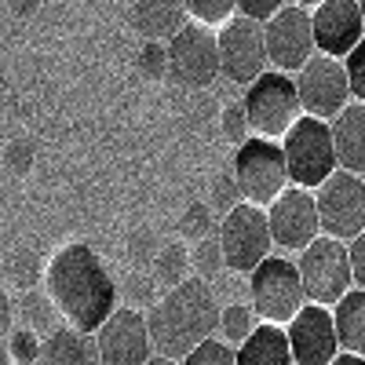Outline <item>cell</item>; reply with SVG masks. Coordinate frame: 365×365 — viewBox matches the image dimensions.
Segmentation results:
<instances>
[{"label":"cell","mask_w":365,"mask_h":365,"mask_svg":"<svg viewBox=\"0 0 365 365\" xmlns=\"http://www.w3.org/2000/svg\"><path fill=\"white\" fill-rule=\"evenodd\" d=\"M329 365H365V354H347V351H340Z\"/></svg>","instance_id":"cell-40"},{"label":"cell","mask_w":365,"mask_h":365,"mask_svg":"<svg viewBox=\"0 0 365 365\" xmlns=\"http://www.w3.org/2000/svg\"><path fill=\"white\" fill-rule=\"evenodd\" d=\"M179 365H237V347H230L220 336H212V340L197 344Z\"/></svg>","instance_id":"cell-32"},{"label":"cell","mask_w":365,"mask_h":365,"mask_svg":"<svg viewBox=\"0 0 365 365\" xmlns=\"http://www.w3.org/2000/svg\"><path fill=\"white\" fill-rule=\"evenodd\" d=\"M285 4H289V0H237V15L256 19V22H267V19L278 15Z\"/></svg>","instance_id":"cell-37"},{"label":"cell","mask_w":365,"mask_h":365,"mask_svg":"<svg viewBox=\"0 0 365 365\" xmlns=\"http://www.w3.org/2000/svg\"><path fill=\"white\" fill-rule=\"evenodd\" d=\"M190 270L197 274V278H205V282H216V278H223V274H227V256H223V245H220V230L201 237V241H194V249H190Z\"/></svg>","instance_id":"cell-27"},{"label":"cell","mask_w":365,"mask_h":365,"mask_svg":"<svg viewBox=\"0 0 365 365\" xmlns=\"http://www.w3.org/2000/svg\"><path fill=\"white\" fill-rule=\"evenodd\" d=\"M347 256H351V274H354V289H365V230L347 241Z\"/></svg>","instance_id":"cell-38"},{"label":"cell","mask_w":365,"mask_h":365,"mask_svg":"<svg viewBox=\"0 0 365 365\" xmlns=\"http://www.w3.org/2000/svg\"><path fill=\"white\" fill-rule=\"evenodd\" d=\"M96 344L103 365H146L158 354L154 340H150L146 311H132V307H117L96 329Z\"/></svg>","instance_id":"cell-15"},{"label":"cell","mask_w":365,"mask_h":365,"mask_svg":"<svg viewBox=\"0 0 365 365\" xmlns=\"http://www.w3.org/2000/svg\"><path fill=\"white\" fill-rule=\"evenodd\" d=\"M237 365H296L285 325L259 322L252 336L237 347Z\"/></svg>","instance_id":"cell-21"},{"label":"cell","mask_w":365,"mask_h":365,"mask_svg":"<svg viewBox=\"0 0 365 365\" xmlns=\"http://www.w3.org/2000/svg\"><path fill=\"white\" fill-rule=\"evenodd\" d=\"M282 150H285V168H289V182H292V187L318 190L322 182L340 168L329 120H318V117H307V113H303L296 125L285 132Z\"/></svg>","instance_id":"cell-4"},{"label":"cell","mask_w":365,"mask_h":365,"mask_svg":"<svg viewBox=\"0 0 365 365\" xmlns=\"http://www.w3.org/2000/svg\"><path fill=\"white\" fill-rule=\"evenodd\" d=\"M220 245H223V256H227V270L249 278V274L274 252L267 208H259L252 201H241L237 208H230L220 220Z\"/></svg>","instance_id":"cell-8"},{"label":"cell","mask_w":365,"mask_h":365,"mask_svg":"<svg viewBox=\"0 0 365 365\" xmlns=\"http://www.w3.org/2000/svg\"><path fill=\"white\" fill-rule=\"evenodd\" d=\"M241 201H245V197H241V190H237V179H234V172L227 175V172H220L216 175V182H212V212H223V216H227V212L230 208H237Z\"/></svg>","instance_id":"cell-34"},{"label":"cell","mask_w":365,"mask_h":365,"mask_svg":"<svg viewBox=\"0 0 365 365\" xmlns=\"http://www.w3.org/2000/svg\"><path fill=\"white\" fill-rule=\"evenodd\" d=\"M44 289L55 299V307L63 311L66 325L84 332H96L120 307L113 274L88 241H70L48 259Z\"/></svg>","instance_id":"cell-1"},{"label":"cell","mask_w":365,"mask_h":365,"mask_svg":"<svg viewBox=\"0 0 365 365\" xmlns=\"http://www.w3.org/2000/svg\"><path fill=\"white\" fill-rule=\"evenodd\" d=\"M168 73L182 88H208L220 77V41L216 29L201 22H187L179 34L168 41Z\"/></svg>","instance_id":"cell-12"},{"label":"cell","mask_w":365,"mask_h":365,"mask_svg":"<svg viewBox=\"0 0 365 365\" xmlns=\"http://www.w3.org/2000/svg\"><path fill=\"white\" fill-rule=\"evenodd\" d=\"M311 26H314L318 51L332 55V58H347L354 51V44L365 37L358 0H322L311 11Z\"/></svg>","instance_id":"cell-17"},{"label":"cell","mask_w":365,"mask_h":365,"mask_svg":"<svg viewBox=\"0 0 365 365\" xmlns=\"http://www.w3.org/2000/svg\"><path fill=\"white\" fill-rule=\"evenodd\" d=\"M259 325V314L252 311V303H223L220 314V340H227L230 347H241Z\"/></svg>","instance_id":"cell-26"},{"label":"cell","mask_w":365,"mask_h":365,"mask_svg":"<svg viewBox=\"0 0 365 365\" xmlns=\"http://www.w3.org/2000/svg\"><path fill=\"white\" fill-rule=\"evenodd\" d=\"M249 303H252V311L259 314V322L289 325L299 314L303 303H307V296H303L299 267L289 256H274L270 252L249 274Z\"/></svg>","instance_id":"cell-6"},{"label":"cell","mask_w":365,"mask_h":365,"mask_svg":"<svg viewBox=\"0 0 365 365\" xmlns=\"http://www.w3.org/2000/svg\"><path fill=\"white\" fill-rule=\"evenodd\" d=\"M270 220V237L282 252H303L314 237H322V220H318V201L314 190L307 187H289L278 194V201L267 205Z\"/></svg>","instance_id":"cell-14"},{"label":"cell","mask_w":365,"mask_h":365,"mask_svg":"<svg viewBox=\"0 0 365 365\" xmlns=\"http://www.w3.org/2000/svg\"><path fill=\"white\" fill-rule=\"evenodd\" d=\"M220 314H223V303L216 289H212V282L190 274L182 285L165 289L154 307L146 311L154 351L182 361L197 344L220 336Z\"/></svg>","instance_id":"cell-2"},{"label":"cell","mask_w":365,"mask_h":365,"mask_svg":"<svg viewBox=\"0 0 365 365\" xmlns=\"http://www.w3.org/2000/svg\"><path fill=\"white\" fill-rule=\"evenodd\" d=\"M220 125H223V135H227L234 146H241V143H245V139L252 135L249 117H245V106H241V103H234V106H227V110H223Z\"/></svg>","instance_id":"cell-36"},{"label":"cell","mask_w":365,"mask_h":365,"mask_svg":"<svg viewBox=\"0 0 365 365\" xmlns=\"http://www.w3.org/2000/svg\"><path fill=\"white\" fill-rule=\"evenodd\" d=\"M296 91H299V106L307 117L318 120H332L340 110H347L354 103L351 96V81H347V66L344 58H332V55H311L307 66H299L292 73Z\"/></svg>","instance_id":"cell-9"},{"label":"cell","mask_w":365,"mask_h":365,"mask_svg":"<svg viewBox=\"0 0 365 365\" xmlns=\"http://www.w3.org/2000/svg\"><path fill=\"white\" fill-rule=\"evenodd\" d=\"M314 201H318V220H322L325 237L351 241L365 230V179L361 175L336 168L314 190Z\"/></svg>","instance_id":"cell-11"},{"label":"cell","mask_w":365,"mask_h":365,"mask_svg":"<svg viewBox=\"0 0 365 365\" xmlns=\"http://www.w3.org/2000/svg\"><path fill=\"white\" fill-rule=\"evenodd\" d=\"M146 365H179V361H175V358H165V354H154Z\"/></svg>","instance_id":"cell-42"},{"label":"cell","mask_w":365,"mask_h":365,"mask_svg":"<svg viewBox=\"0 0 365 365\" xmlns=\"http://www.w3.org/2000/svg\"><path fill=\"white\" fill-rule=\"evenodd\" d=\"M263 37H267L270 70L296 73L299 66H307L311 55H318L314 26H311V11H307V8L285 4L274 19L263 22Z\"/></svg>","instance_id":"cell-13"},{"label":"cell","mask_w":365,"mask_h":365,"mask_svg":"<svg viewBox=\"0 0 365 365\" xmlns=\"http://www.w3.org/2000/svg\"><path fill=\"white\" fill-rule=\"evenodd\" d=\"M332 146H336V165L344 172L365 175V103H351L329 120Z\"/></svg>","instance_id":"cell-19"},{"label":"cell","mask_w":365,"mask_h":365,"mask_svg":"<svg viewBox=\"0 0 365 365\" xmlns=\"http://www.w3.org/2000/svg\"><path fill=\"white\" fill-rule=\"evenodd\" d=\"M15 307H19V322H22L26 329L41 332V336H48V332H55L58 325L66 322L63 311L55 307V299L48 296V289H29V292H22Z\"/></svg>","instance_id":"cell-23"},{"label":"cell","mask_w":365,"mask_h":365,"mask_svg":"<svg viewBox=\"0 0 365 365\" xmlns=\"http://www.w3.org/2000/svg\"><path fill=\"white\" fill-rule=\"evenodd\" d=\"M237 15V0H187V19L208 29H220Z\"/></svg>","instance_id":"cell-30"},{"label":"cell","mask_w":365,"mask_h":365,"mask_svg":"<svg viewBox=\"0 0 365 365\" xmlns=\"http://www.w3.org/2000/svg\"><path fill=\"white\" fill-rule=\"evenodd\" d=\"M241 106H245L252 135L278 139V143L285 139V132L303 117L296 81H292V73H282V70H267L263 77H256L245 88Z\"/></svg>","instance_id":"cell-3"},{"label":"cell","mask_w":365,"mask_h":365,"mask_svg":"<svg viewBox=\"0 0 365 365\" xmlns=\"http://www.w3.org/2000/svg\"><path fill=\"white\" fill-rule=\"evenodd\" d=\"M117 292H120V307H132V311H150L158 303V282H154V274L128 270V278L117 285Z\"/></svg>","instance_id":"cell-28"},{"label":"cell","mask_w":365,"mask_h":365,"mask_svg":"<svg viewBox=\"0 0 365 365\" xmlns=\"http://www.w3.org/2000/svg\"><path fill=\"white\" fill-rule=\"evenodd\" d=\"M358 8H361V22H365V0H358Z\"/></svg>","instance_id":"cell-44"},{"label":"cell","mask_w":365,"mask_h":365,"mask_svg":"<svg viewBox=\"0 0 365 365\" xmlns=\"http://www.w3.org/2000/svg\"><path fill=\"white\" fill-rule=\"evenodd\" d=\"M332 322H336L340 351L365 354V289H351L336 307H332Z\"/></svg>","instance_id":"cell-22"},{"label":"cell","mask_w":365,"mask_h":365,"mask_svg":"<svg viewBox=\"0 0 365 365\" xmlns=\"http://www.w3.org/2000/svg\"><path fill=\"white\" fill-rule=\"evenodd\" d=\"M289 4H296V8H307V11H314L322 0H289Z\"/></svg>","instance_id":"cell-43"},{"label":"cell","mask_w":365,"mask_h":365,"mask_svg":"<svg viewBox=\"0 0 365 365\" xmlns=\"http://www.w3.org/2000/svg\"><path fill=\"white\" fill-rule=\"evenodd\" d=\"M150 274H154V282L158 289H175L190 278V249H187V241H165L154 267H150Z\"/></svg>","instance_id":"cell-25"},{"label":"cell","mask_w":365,"mask_h":365,"mask_svg":"<svg viewBox=\"0 0 365 365\" xmlns=\"http://www.w3.org/2000/svg\"><path fill=\"white\" fill-rule=\"evenodd\" d=\"M216 230H220V223H216V212H212L208 201H194L179 220V237L182 241H201V237L216 234Z\"/></svg>","instance_id":"cell-29"},{"label":"cell","mask_w":365,"mask_h":365,"mask_svg":"<svg viewBox=\"0 0 365 365\" xmlns=\"http://www.w3.org/2000/svg\"><path fill=\"white\" fill-rule=\"evenodd\" d=\"M347 66V81H351V96L354 103H365V37L354 44V51L344 58Z\"/></svg>","instance_id":"cell-35"},{"label":"cell","mask_w":365,"mask_h":365,"mask_svg":"<svg viewBox=\"0 0 365 365\" xmlns=\"http://www.w3.org/2000/svg\"><path fill=\"white\" fill-rule=\"evenodd\" d=\"M234 179L237 190L245 201L267 208L278 201L282 190H289V168H285V150L278 139H263V135H249L237 146L234 154Z\"/></svg>","instance_id":"cell-5"},{"label":"cell","mask_w":365,"mask_h":365,"mask_svg":"<svg viewBox=\"0 0 365 365\" xmlns=\"http://www.w3.org/2000/svg\"><path fill=\"white\" fill-rule=\"evenodd\" d=\"M11 329H15V299H11V289L0 282V340H8Z\"/></svg>","instance_id":"cell-39"},{"label":"cell","mask_w":365,"mask_h":365,"mask_svg":"<svg viewBox=\"0 0 365 365\" xmlns=\"http://www.w3.org/2000/svg\"><path fill=\"white\" fill-rule=\"evenodd\" d=\"M41 278H44V263L34 249H15V252L4 256V263H0V282L15 292L41 289Z\"/></svg>","instance_id":"cell-24"},{"label":"cell","mask_w":365,"mask_h":365,"mask_svg":"<svg viewBox=\"0 0 365 365\" xmlns=\"http://www.w3.org/2000/svg\"><path fill=\"white\" fill-rule=\"evenodd\" d=\"M361 179H365V175H361Z\"/></svg>","instance_id":"cell-45"},{"label":"cell","mask_w":365,"mask_h":365,"mask_svg":"<svg viewBox=\"0 0 365 365\" xmlns=\"http://www.w3.org/2000/svg\"><path fill=\"white\" fill-rule=\"evenodd\" d=\"M289 347L296 365H329L340 354L336 344V322H332V307L322 303H303L299 314L285 325Z\"/></svg>","instance_id":"cell-16"},{"label":"cell","mask_w":365,"mask_h":365,"mask_svg":"<svg viewBox=\"0 0 365 365\" xmlns=\"http://www.w3.org/2000/svg\"><path fill=\"white\" fill-rule=\"evenodd\" d=\"M37 365H103L96 332H84V329H73V325H58L55 332L44 336Z\"/></svg>","instance_id":"cell-20"},{"label":"cell","mask_w":365,"mask_h":365,"mask_svg":"<svg viewBox=\"0 0 365 365\" xmlns=\"http://www.w3.org/2000/svg\"><path fill=\"white\" fill-rule=\"evenodd\" d=\"M4 344H8L15 365H37V361H41L44 336H41V332H34V329H26V325H19V329L8 332V340H4Z\"/></svg>","instance_id":"cell-31"},{"label":"cell","mask_w":365,"mask_h":365,"mask_svg":"<svg viewBox=\"0 0 365 365\" xmlns=\"http://www.w3.org/2000/svg\"><path fill=\"white\" fill-rule=\"evenodd\" d=\"M158 252H161V241H154V234H150V230H135L128 237V259H132V267L150 270V267H154V259H158Z\"/></svg>","instance_id":"cell-33"},{"label":"cell","mask_w":365,"mask_h":365,"mask_svg":"<svg viewBox=\"0 0 365 365\" xmlns=\"http://www.w3.org/2000/svg\"><path fill=\"white\" fill-rule=\"evenodd\" d=\"M220 41V73L230 84L249 88L256 77L270 70V55H267V37H263V22L234 15L227 26L216 29Z\"/></svg>","instance_id":"cell-10"},{"label":"cell","mask_w":365,"mask_h":365,"mask_svg":"<svg viewBox=\"0 0 365 365\" xmlns=\"http://www.w3.org/2000/svg\"><path fill=\"white\" fill-rule=\"evenodd\" d=\"M299 278H303V296L307 303H322V307H336V303L354 289V274H351V256H347V241L336 237H314L307 249L296 259Z\"/></svg>","instance_id":"cell-7"},{"label":"cell","mask_w":365,"mask_h":365,"mask_svg":"<svg viewBox=\"0 0 365 365\" xmlns=\"http://www.w3.org/2000/svg\"><path fill=\"white\" fill-rule=\"evenodd\" d=\"M0 365H15V358H11V351H8L4 340H0Z\"/></svg>","instance_id":"cell-41"},{"label":"cell","mask_w":365,"mask_h":365,"mask_svg":"<svg viewBox=\"0 0 365 365\" xmlns=\"http://www.w3.org/2000/svg\"><path fill=\"white\" fill-rule=\"evenodd\" d=\"M128 22L146 41H172L187 26V0H128Z\"/></svg>","instance_id":"cell-18"}]
</instances>
